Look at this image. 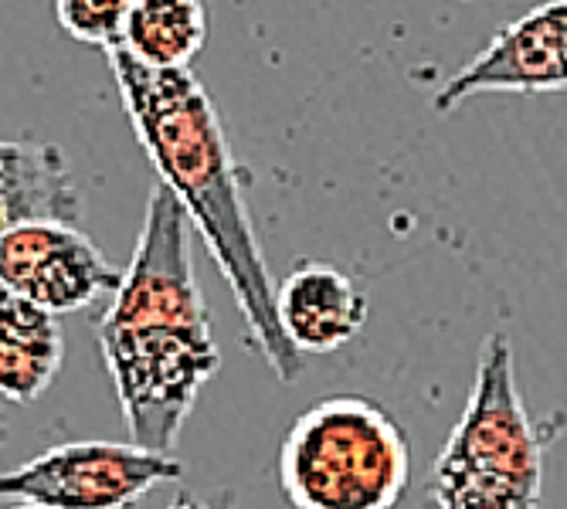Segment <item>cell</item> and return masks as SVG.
<instances>
[{
  "instance_id": "5bb4252c",
  "label": "cell",
  "mask_w": 567,
  "mask_h": 509,
  "mask_svg": "<svg viewBox=\"0 0 567 509\" xmlns=\"http://www.w3.org/2000/svg\"><path fill=\"white\" fill-rule=\"evenodd\" d=\"M208 509H238L235 492H231V489H218V492L208 499Z\"/></svg>"
},
{
  "instance_id": "8992f818",
  "label": "cell",
  "mask_w": 567,
  "mask_h": 509,
  "mask_svg": "<svg viewBox=\"0 0 567 509\" xmlns=\"http://www.w3.org/2000/svg\"><path fill=\"white\" fill-rule=\"evenodd\" d=\"M123 272L79 225H24L0 238V285L48 313H75L113 295Z\"/></svg>"
},
{
  "instance_id": "4fadbf2b",
  "label": "cell",
  "mask_w": 567,
  "mask_h": 509,
  "mask_svg": "<svg viewBox=\"0 0 567 509\" xmlns=\"http://www.w3.org/2000/svg\"><path fill=\"white\" fill-rule=\"evenodd\" d=\"M167 509H208V499H197L194 492H181Z\"/></svg>"
},
{
  "instance_id": "7c38bea8",
  "label": "cell",
  "mask_w": 567,
  "mask_h": 509,
  "mask_svg": "<svg viewBox=\"0 0 567 509\" xmlns=\"http://www.w3.org/2000/svg\"><path fill=\"white\" fill-rule=\"evenodd\" d=\"M62 28L85 44L116 48L126 34V18L133 11V0H59Z\"/></svg>"
},
{
  "instance_id": "6da1fadb",
  "label": "cell",
  "mask_w": 567,
  "mask_h": 509,
  "mask_svg": "<svg viewBox=\"0 0 567 509\" xmlns=\"http://www.w3.org/2000/svg\"><path fill=\"white\" fill-rule=\"evenodd\" d=\"M106 59L130 126L153 170L161 174V187H167L187 211V221L200 231L235 295L248 343L259 350L279 384H296L302 374V353L279 326L276 282L255 238L241 167L228 149L212 95L190 69H150L123 44L110 48Z\"/></svg>"
},
{
  "instance_id": "30bf717a",
  "label": "cell",
  "mask_w": 567,
  "mask_h": 509,
  "mask_svg": "<svg viewBox=\"0 0 567 509\" xmlns=\"http://www.w3.org/2000/svg\"><path fill=\"white\" fill-rule=\"evenodd\" d=\"M65 364V333L55 313L0 285V401L34 404Z\"/></svg>"
},
{
  "instance_id": "8fae6325",
  "label": "cell",
  "mask_w": 567,
  "mask_h": 509,
  "mask_svg": "<svg viewBox=\"0 0 567 509\" xmlns=\"http://www.w3.org/2000/svg\"><path fill=\"white\" fill-rule=\"evenodd\" d=\"M204 38L208 18L200 0H133L123 48L150 69H187Z\"/></svg>"
},
{
  "instance_id": "ba28073f",
  "label": "cell",
  "mask_w": 567,
  "mask_h": 509,
  "mask_svg": "<svg viewBox=\"0 0 567 509\" xmlns=\"http://www.w3.org/2000/svg\"><path fill=\"white\" fill-rule=\"evenodd\" d=\"M368 295L333 266L306 262L276 285V316L299 353H333L368 326Z\"/></svg>"
},
{
  "instance_id": "9c48e42d",
  "label": "cell",
  "mask_w": 567,
  "mask_h": 509,
  "mask_svg": "<svg viewBox=\"0 0 567 509\" xmlns=\"http://www.w3.org/2000/svg\"><path fill=\"white\" fill-rule=\"evenodd\" d=\"M82 194L55 143L0 139V238L24 225H79Z\"/></svg>"
},
{
  "instance_id": "2e32d148",
  "label": "cell",
  "mask_w": 567,
  "mask_h": 509,
  "mask_svg": "<svg viewBox=\"0 0 567 509\" xmlns=\"http://www.w3.org/2000/svg\"><path fill=\"white\" fill-rule=\"evenodd\" d=\"M11 509H44V506H28V502H21V506H11Z\"/></svg>"
},
{
  "instance_id": "9a60e30c",
  "label": "cell",
  "mask_w": 567,
  "mask_h": 509,
  "mask_svg": "<svg viewBox=\"0 0 567 509\" xmlns=\"http://www.w3.org/2000/svg\"><path fill=\"white\" fill-rule=\"evenodd\" d=\"M8 435H11V428H8V415H4V412H0V445H4V442H8Z\"/></svg>"
},
{
  "instance_id": "3957f363",
  "label": "cell",
  "mask_w": 567,
  "mask_h": 509,
  "mask_svg": "<svg viewBox=\"0 0 567 509\" xmlns=\"http://www.w3.org/2000/svg\"><path fill=\"white\" fill-rule=\"evenodd\" d=\"M544 448L517 387L513 346L489 333L466 407L435 455L429 496L439 509H540Z\"/></svg>"
},
{
  "instance_id": "277c9868",
  "label": "cell",
  "mask_w": 567,
  "mask_h": 509,
  "mask_svg": "<svg viewBox=\"0 0 567 509\" xmlns=\"http://www.w3.org/2000/svg\"><path fill=\"white\" fill-rule=\"evenodd\" d=\"M411 482V448L378 401H317L279 445V489L289 509H398Z\"/></svg>"
},
{
  "instance_id": "5b68a950",
  "label": "cell",
  "mask_w": 567,
  "mask_h": 509,
  "mask_svg": "<svg viewBox=\"0 0 567 509\" xmlns=\"http://www.w3.org/2000/svg\"><path fill=\"white\" fill-rule=\"evenodd\" d=\"M181 476L184 463L174 451L123 442H69L0 472V499L44 509H133L146 492Z\"/></svg>"
},
{
  "instance_id": "7a4b0ae2",
  "label": "cell",
  "mask_w": 567,
  "mask_h": 509,
  "mask_svg": "<svg viewBox=\"0 0 567 509\" xmlns=\"http://www.w3.org/2000/svg\"><path fill=\"white\" fill-rule=\"evenodd\" d=\"M187 231L177 197L153 187L133 262L95 323L133 445L153 451L177 445L197 394L221 367Z\"/></svg>"
},
{
  "instance_id": "52a82bcc",
  "label": "cell",
  "mask_w": 567,
  "mask_h": 509,
  "mask_svg": "<svg viewBox=\"0 0 567 509\" xmlns=\"http://www.w3.org/2000/svg\"><path fill=\"white\" fill-rule=\"evenodd\" d=\"M560 89H567V0H547L506 24L435 92L432 106L452 113L458 102L483 92L547 95Z\"/></svg>"
}]
</instances>
